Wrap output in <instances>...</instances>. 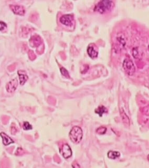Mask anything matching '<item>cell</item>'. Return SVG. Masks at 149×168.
I'll use <instances>...</instances> for the list:
<instances>
[{
	"label": "cell",
	"mask_w": 149,
	"mask_h": 168,
	"mask_svg": "<svg viewBox=\"0 0 149 168\" xmlns=\"http://www.w3.org/2000/svg\"><path fill=\"white\" fill-rule=\"evenodd\" d=\"M114 6V3L112 1L102 0L95 6L94 11L100 14L106 13L111 11Z\"/></svg>",
	"instance_id": "6da1fadb"
},
{
	"label": "cell",
	"mask_w": 149,
	"mask_h": 168,
	"mask_svg": "<svg viewBox=\"0 0 149 168\" xmlns=\"http://www.w3.org/2000/svg\"><path fill=\"white\" fill-rule=\"evenodd\" d=\"M69 136L72 142L74 144L79 143L83 138L82 129L78 126H74L70 131Z\"/></svg>",
	"instance_id": "7a4b0ae2"
},
{
	"label": "cell",
	"mask_w": 149,
	"mask_h": 168,
	"mask_svg": "<svg viewBox=\"0 0 149 168\" xmlns=\"http://www.w3.org/2000/svg\"><path fill=\"white\" fill-rule=\"evenodd\" d=\"M123 68L125 72L129 76H132L136 71L133 61L130 59H125L123 63Z\"/></svg>",
	"instance_id": "3957f363"
},
{
	"label": "cell",
	"mask_w": 149,
	"mask_h": 168,
	"mask_svg": "<svg viewBox=\"0 0 149 168\" xmlns=\"http://www.w3.org/2000/svg\"><path fill=\"white\" fill-rule=\"evenodd\" d=\"M59 21L67 26H70L73 24L74 17L71 14H65L60 17Z\"/></svg>",
	"instance_id": "277c9868"
},
{
	"label": "cell",
	"mask_w": 149,
	"mask_h": 168,
	"mask_svg": "<svg viewBox=\"0 0 149 168\" xmlns=\"http://www.w3.org/2000/svg\"><path fill=\"white\" fill-rule=\"evenodd\" d=\"M60 153L64 158L68 159L72 155V150L67 144H64L60 148Z\"/></svg>",
	"instance_id": "5b68a950"
},
{
	"label": "cell",
	"mask_w": 149,
	"mask_h": 168,
	"mask_svg": "<svg viewBox=\"0 0 149 168\" xmlns=\"http://www.w3.org/2000/svg\"><path fill=\"white\" fill-rule=\"evenodd\" d=\"M18 84H19V82L17 78H15L13 79H12L10 82H9L6 86V91H8V93H13L16 90V88L18 86Z\"/></svg>",
	"instance_id": "8992f818"
},
{
	"label": "cell",
	"mask_w": 149,
	"mask_h": 168,
	"mask_svg": "<svg viewBox=\"0 0 149 168\" xmlns=\"http://www.w3.org/2000/svg\"><path fill=\"white\" fill-rule=\"evenodd\" d=\"M10 8L14 13L16 14L19 15H23L25 13V9L23 6L21 5H10Z\"/></svg>",
	"instance_id": "52a82bcc"
},
{
	"label": "cell",
	"mask_w": 149,
	"mask_h": 168,
	"mask_svg": "<svg viewBox=\"0 0 149 168\" xmlns=\"http://www.w3.org/2000/svg\"><path fill=\"white\" fill-rule=\"evenodd\" d=\"M87 53L89 56L92 59L96 58L98 55V52L97 51L96 46L93 44H91L89 45L87 48Z\"/></svg>",
	"instance_id": "ba28073f"
},
{
	"label": "cell",
	"mask_w": 149,
	"mask_h": 168,
	"mask_svg": "<svg viewBox=\"0 0 149 168\" xmlns=\"http://www.w3.org/2000/svg\"><path fill=\"white\" fill-rule=\"evenodd\" d=\"M17 73L19 75L20 84L21 85H23L28 79V78H29L28 76L27 75L25 71H24V70H19Z\"/></svg>",
	"instance_id": "9c48e42d"
},
{
	"label": "cell",
	"mask_w": 149,
	"mask_h": 168,
	"mask_svg": "<svg viewBox=\"0 0 149 168\" xmlns=\"http://www.w3.org/2000/svg\"><path fill=\"white\" fill-rule=\"evenodd\" d=\"M1 136L3 140V144L5 146H8V144H11L14 143V141L11 139L10 137L8 136L4 132L1 133Z\"/></svg>",
	"instance_id": "30bf717a"
},
{
	"label": "cell",
	"mask_w": 149,
	"mask_h": 168,
	"mask_svg": "<svg viewBox=\"0 0 149 168\" xmlns=\"http://www.w3.org/2000/svg\"><path fill=\"white\" fill-rule=\"evenodd\" d=\"M120 156V152L115 151H109L108 153V157L110 159H115Z\"/></svg>",
	"instance_id": "8fae6325"
},
{
	"label": "cell",
	"mask_w": 149,
	"mask_h": 168,
	"mask_svg": "<svg viewBox=\"0 0 149 168\" xmlns=\"http://www.w3.org/2000/svg\"><path fill=\"white\" fill-rule=\"evenodd\" d=\"M107 112V110L106 107L104 106H100L95 110V112L97 114L99 115L100 116H102L104 113Z\"/></svg>",
	"instance_id": "7c38bea8"
},
{
	"label": "cell",
	"mask_w": 149,
	"mask_h": 168,
	"mask_svg": "<svg viewBox=\"0 0 149 168\" xmlns=\"http://www.w3.org/2000/svg\"><path fill=\"white\" fill-rule=\"evenodd\" d=\"M40 37L38 35H34L32 36L31 40H32V44L34 46L39 45L40 44Z\"/></svg>",
	"instance_id": "4fadbf2b"
},
{
	"label": "cell",
	"mask_w": 149,
	"mask_h": 168,
	"mask_svg": "<svg viewBox=\"0 0 149 168\" xmlns=\"http://www.w3.org/2000/svg\"><path fill=\"white\" fill-rule=\"evenodd\" d=\"M23 128L25 130H31L32 129V125H31L29 124V123L27 121H25L23 123Z\"/></svg>",
	"instance_id": "5bb4252c"
},
{
	"label": "cell",
	"mask_w": 149,
	"mask_h": 168,
	"mask_svg": "<svg viewBox=\"0 0 149 168\" xmlns=\"http://www.w3.org/2000/svg\"><path fill=\"white\" fill-rule=\"evenodd\" d=\"M106 128H105L104 127H100L97 129L96 132H97V133H98L99 135H104L106 133Z\"/></svg>",
	"instance_id": "9a60e30c"
},
{
	"label": "cell",
	"mask_w": 149,
	"mask_h": 168,
	"mask_svg": "<svg viewBox=\"0 0 149 168\" xmlns=\"http://www.w3.org/2000/svg\"><path fill=\"white\" fill-rule=\"evenodd\" d=\"M61 74L64 76L65 77L68 78H69L70 77L69 72L65 68H64V67H61Z\"/></svg>",
	"instance_id": "2e32d148"
},
{
	"label": "cell",
	"mask_w": 149,
	"mask_h": 168,
	"mask_svg": "<svg viewBox=\"0 0 149 168\" xmlns=\"http://www.w3.org/2000/svg\"><path fill=\"white\" fill-rule=\"evenodd\" d=\"M7 27V25L5 22L3 21H1L0 22V29L1 31H3Z\"/></svg>",
	"instance_id": "e0dca14e"
},
{
	"label": "cell",
	"mask_w": 149,
	"mask_h": 168,
	"mask_svg": "<svg viewBox=\"0 0 149 168\" xmlns=\"http://www.w3.org/2000/svg\"><path fill=\"white\" fill-rule=\"evenodd\" d=\"M148 160L149 162V155H148Z\"/></svg>",
	"instance_id": "ac0fdd59"
},
{
	"label": "cell",
	"mask_w": 149,
	"mask_h": 168,
	"mask_svg": "<svg viewBox=\"0 0 149 168\" xmlns=\"http://www.w3.org/2000/svg\"><path fill=\"white\" fill-rule=\"evenodd\" d=\"M148 48H149V47H148Z\"/></svg>",
	"instance_id": "d6986e66"
}]
</instances>
